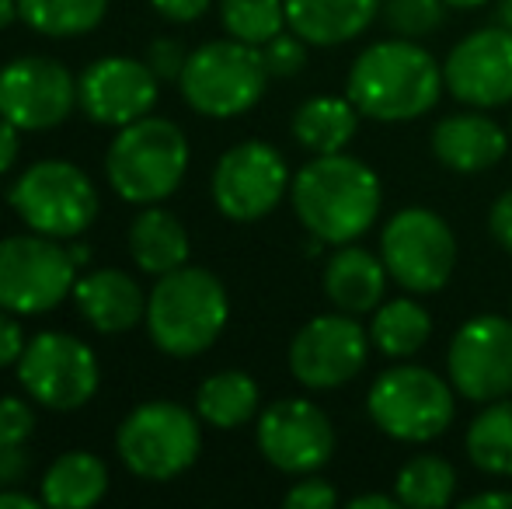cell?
<instances>
[{
  "instance_id": "cell-24",
  "label": "cell",
  "mask_w": 512,
  "mask_h": 509,
  "mask_svg": "<svg viewBox=\"0 0 512 509\" xmlns=\"http://www.w3.org/2000/svg\"><path fill=\"white\" fill-rule=\"evenodd\" d=\"M108 492V468L102 457L88 450H67L42 475L39 496L46 506L56 509H88L102 503Z\"/></svg>"
},
{
  "instance_id": "cell-17",
  "label": "cell",
  "mask_w": 512,
  "mask_h": 509,
  "mask_svg": "<svg viewBox=\"0 0 512 509\" xmlns=\"http://www.w3.org/2000/svg\"><path fill=\"white\" fill-rule=\"evenodd\" d=\"M443 81L467 109H502L512 102V28L492 25L464 35L443 60Z\"/></svg>"
},
{
  "instance_id": "cell-3",
  "label": "cell",
  "mask_w": 512,
  "mask_h": 509,
  "mask_svg": "<svg viewBox=\"0 0 512 509\" xmlns=\"http://www.w3.org/2000/svg\"><path fill=\"white\" fill-rule=\"evenodd\" d=\"M230 318V297L209 269L182 265L157 276L147 297V332L161 353L192 360L206 353Z\"/></svg>"
},
{
  "instance_id": "cell-37",
  "label": "cell",
  "mask_w": 512,
  "mask_h": 509,
  "mask_svg": "<svg viewBox=\"0 0 512 509\" xmlns=\"http://www.w3.org/2000/svg\"><path fill=\"white\" fill-rule=\"evenodd\" d=\"M25 332H21V321L11 311L0 307V370L4 367H18L21 353H25Z\"/></svg>"
},
{
  "instance_id": "cell-15",
  "label": "cell",
  "mask_w": 512,
  "mask_h": 509,
  "mask_svg": "<svg viewBox=\"0 0 512 509\" xmlns=\"http://www.w3.org/2000/svg\"><path fill=\"white\" fill-rule=\"evenodd\" d=\"M262 457L283 475H314L335 454V426L310 398H279L258 415Z\"/></svg>"
},
{
  "instance_id": "cell-49",
  "label": "cell",
  "mask_w": 512,
  "mask_h": 509,
  "mask_svg": "<svg viewBox=\"0 0 512 509\" xmlns=\"http://www.w3.org/2000/svg\"><path fill=\"white\" fill-rule=\"evenodd\" d=\"M509 314H512V300H509Z\"/></svg>"
},
{
  "instance_id": "cell-31",
  "label": "cell",
  "mask_w": 512,
  "mask_h": 509,
  "mask_svg": "<svg viewBox=\"0 0 512 509\" xmlns=\"http://www.w3.org/2000/svg\"><path fill=\"white\" fill-rule=\"evenodd\" d=\"M220 21L230 39L262 49L286 28V0H220Z\"/></svg>"
},
{
  "instance_id": "cell-8",
  "label": "cell",
  "mask_w": 512,
  "mask_h": 509,
  "mask_svg": "<svg viewBox=\"0 0 512 509\" xmlns=\"http://www.w3.org/2000/svg\"><path fill=\"white\" fill-rule=\"evenodd\" d=\"M11 210L35 234L67 241L81 238L98 217V189L88 171L70 161H35L11 185Z\"/></svg>"
},
{
  "instance_id": "cell-40",
  "label": "cell",
  "mask_w": 512,
  "mask_h": 509,
  "mask_svg": "<svg viewBox=\"0 0 512 509\" xmlns=\"http://www.w3.org/2000/svg\"><path fill=\"white\" fill-rule=\"evenodd\" d=\"M25 471H28L25 443H0V489L25 478Z\"/></svg>"
},
{
  "instance_id": "cell-45",
  "label": "cell",
  "mask_w": 512,
  "mask_h": 509,
  "mask_svg": "<svg viewBox=\"0 0 512 509\" xmlns=\"http://www.w3.org/2000/svg\"><path fill=\"white\" fill-rule=\"evenodd\" d=\"M14 18H18V0H0V32L14 25Z\"/></svg>"
},
{
  "instance_id": "cell-34",
  "label": "cell",
  "mask_w": 512,
  "mask_h": 509,
  "mask_svg": "<svg viewBox=\"0 0 512 509\" xmlns=\"http://www.w3.org/2000/svg\"><path fill=\"white\" fill-rule=\"evenodd\" d=\"M335 503H338L335 485L317 475H304V482H297L283 496V506H290V509H331Z\"/></svg>"
},
{
  "instance_id": "cell-26",
  "label": "cell",
  "mask_w": 512,
  "mask_h": 509,
  "mask_svg": "<svg viewBox=\"0 0 512 509\" xmlns=\"http://www.w3.org/2000/svg\"><path fill=\"white\" fill-rule=\"evenodd\" d=\"M258 391L255 377L244 370H220L206 377L196 391V415L213 429H237L258 415Z\"/></svg>"
},
{
  "instance_id": "cell-43",
  "label": "cell",
  "mask_w": 512,
  "mask_h": 509,
  "mask_svg": "<svg viewBox=\"0 0 512 509\" xmlns=\"http://www.w3.org/2000/svg\"><path fill=\"white\" fill-rule=\"evenodd\" d=\"M460 506H464V509H488V506L509 509L512 506V492H478V496H467Z\"/></svg>"
},
{
  "instance_id": "cell-27",
  "label": "cell",
  "mask_w": 512,
  "mask_h": 509,
  "mask_svg": "<svg viewBox=\"0 0 512 509\" xmlns=\"http://www.w3.org/2000/svg\"><path fill=\"white\" fill-rule=\"evenodd\" d=\"M464 447L478 471L492 478H512V394L488 401L474 415Z\"/></svg>"
},
{
  "instance_id": "cell-22",
  "label": "cell",
  "mask_w": 512,
  "mask_h": 509,
  "mask_svg": "<svg viewBox=\"0 0 512 509\" xmlns=\"http://www.w3.org/2000/svg\"><path fill=\"white\" fill-rule=\"evenodd\" d=\"M380 0H286V25L307 46H345L377 21Z\"/></svg>"
},
{
  "instance_id": "cell-30",
  "label": "cell",
  "mask_w": 512,
  "mask_h": 509,
  "mask_svg": "<svg viewBox=\"0 0 512 509\" xmlns=\"http://www.w3.org/2000/svg\"><path fill=\"white\" fill-rule=\"evenodd\" d=\"M108 14V0H18V18L49 39L95 32Z\"/></svg>"
},
{
  "instance_id": "cell-41",
  "label": "cell",
  "mask_w": 512,
  "mask_h": 509,
  "mask_svg": "<svg viewBox=\"0 0 512 509\" xmlns=\"http://www.w3.org/2000/svg\"><path fill=\"white\" fill-rule=\"evenodd\" d=\"M14 164H18V126L0 116V175H7Z\"/></svg>"
},
{
  "instance_id": "cell-48",
  "label": "cell",
  "mask_w": 512,
  "mask_h": 509,
  "mask_svg": "<svg viewBox=\"0 0 512 509\" xmlns=\"http://www.w3.org/2000/svg\"><path fill=\"white\" fill-rule=\"evenodd\" d=\"M70 258H74L77 265H88L91 262V248L88 245H70Z\"/></svg>"
},
{
  "instance_id": "cell-35",
  "label": "cell",
  "mask_w": 512,
  "mask_h": 509,
  "mask_svg": "<svg viewBox=\"0 0 512 509\" xmlns=\"http://www.w3.org/2000/svg\"><path fill=\"white\" fill-rule=\"evenodd\" d=\"M35 429V412L21 398H0V443H25Z\"/></svg>"
},
{
  "instance_id": "cell-11",
  "label": "cell",
  "mask_w": 512,
  "mask_h": 509,
  "mask_svg": "<svg viewBox=\"0 0 512 509\" xmlns=\"http://www.w3.org/2000/svg\"><path fill=\"white\" fill-rule=\"evenodd\" d=\"M18 381L39 405L53 412L84 408L98 391V356L77 335L39 332L18 360Z\"/></svg>"
},
{
  "instance_id": "cell-16",
  "label": "cell",
  "mask_w": 512,
  "mask_h": 509,
  "mask_svg": "<svg viewBox=\"0 0 512 509\" xmlns=\"http://www.w3.org/2000/svg\"><path fill=\"white\" fill-rule=\"evenodd\" d=\"M77 105V81L60 60L18 56L0 67V116L21 133L56 129Z\"/></svg>"
},
{
  "instance_id": "cell-12",
  "label": "cell",
  "mask_w": 512,
  "mask_h": 509,
  "mask_svg": "<svg viewBox=\"0 0 512 509\" xmlns=\"http://www.w3.org/2000/svg\"><path fill=\"white\" fill-rule=\"evenodd\" d=\"M293 175L286 157L265 140H244L230 147L213 168V203L234 224L262 220L283 203Z\"/></svg>"
},
{
  "instance_id": "cell-36",
  "label": "cell",
  "mask_w": 512,
  "mask_h": 509,
  "mask_svg": "<svg viewBox=\"0 0 512 509\" xmlns=\"http://www.w3.org/2000/svg\"><path fill=\"white\" fill-rule=\"evenodd\" d=\"M185 60H189V56H185L182 42H175V39H154L147 49L150 70H154L161 81H178L185 70Z\"/></svg>"
},
{
  "instance_id": "cell-10",
  "label": "cell",
  "mask_w": 512,
  "mask_h": 509,
  "mask_svg": "<svg viewBox=\"0 0 512 509\" xmlns=\"http://www.w3.org/2000/svg\"><path fill=\"white\" fill-rule=\"evenodd\" d=\"M77 262L46 234L0 238V307L11 314H46L74 293Z\"/></svg>"
},
{
  "instance_id": "cell-18",
  "label": "cell",
  "mask_w": 512,
  "mask_h": 509,
  "mask_svg": "<svg viewBox=\"0 0 512 509\" xmlns=\"http://www.w3.org/2000/svg\"><path fill=\"white\" fill-rule=\"evenodd\" d=\"M157 84L161 77L150 70L147 60L102 56L77 81V105L91 123L122 129L150 116L157 105Z\"/></svg>"
},
{
  "instance_id": "cell-32",
  "label": "cell",
  "mask_w": 512,
  "mask_h": 509,
  "mask_svg": "<svg viewBox=\"0 0 512 509\" xmlns=\"http://www.w3.org/2000/svg\"><path fill=\"white\" fill-rule=\"evenodd\" d=\"M380 18L401 39H425L446 21L443 0H380Z\"/></svg>"
},
{
  "instance_id": "cell-42",
  "label": "cell",
  "mask_w": 512,
  "mask_h": 509,
  "mask_svg": "<svg viewBox=\"0 0 512 509\" xmlns=\"http://www.w3.org/2000/svg\"><path fill=\"white\" fill-rule=\"evenodd\" d=\"M42 506V496H28V492H18V489H0V509H39Z\"/></svg>"
},
{
  "instance_id": "cell-33",
  "label": "cell",
  "mask_w": 512,
  "mask_h": 509,
  "mask_svg": "<svg viewBox=\"0 0 512 509\" xmlns=\"http://www.w3.org/2000/svg\"><path fill=\"white\" fill-rule=\"evenodd\" d=\"M262 56L272 77H293L307 67V42L297 32H279L276 39H269L262 46Z\"/></svg>"
},
{
  "instance_id": "cell-28",
  "label": "cell",
  "mask_w": 512,
  "mask_h": 509,
  "mask_svg": "<svg viewBox=\"0 0 512 509\" xmlns=\"http://www.w3.org/2000/svg\"><path fill=\"white\" fill-rule=\"evenodd\" d=\"M429 335H432V318L415 300V293L411 297L387 300V304H380L373 311L370 339L391 360H408V356L422 353Z\"/></svg>"
},
{
  "instance_id": "cell-25",
  "label": "cell",
  "mask_w": 512,
  "mask_h": 509,
  "mask_svg": "<svg viewBox=\"0 0 512 509\" xmlns=\"http://www.w3.org/2000/svg\"><path fill=\"white\" fill-rule=\"evenodd\" d=\"M359 129V109L349 98L317 95L293 112V140L310 154H338Z\"/></svg>"
},
{
  "instance_id": "cell-21",
  "label": "cell",
  "mask_w": 512,
  "mask_h": 509,
  "mask_svg": "<svg viewBox=\"0 0 512 509\" xmlns=\"http://www.w3.org/2000/svg\"><path fill=\"white\" fill-rule=\"evenodd\" d=\"M387 272L384 258L373 255L370 248L352 245H338L335 255L324 265V293L335 304V311L345 314H370L380 307L387 290Z\"/></svg>"
},
{
  "instance_id": "cell-13",
  "label": "cell",
  "mask_w": 512,
  "mask_h": 509,
  "mask_svg": "<svg viewBox=\"0 0 512 509\" xmlns=\"http://www.w3.org/2000/svg\"><path fill=\"white\" fill-rule=\"evenodd\" d=\"M370 342L356 314L338 311L310 318L290 342V374L307 391H335L363 374Z\"/></svg>"
},
{
  "instance_id": "cell-39",
  "label": "cell",
  "mask_w": 512,
  "mask_h": 509,
  "mask_svg": "<svg viewBox=\"0 0 512 509\" xmlns=\"http://www.w3.org/2000/svg\"><path fill=\"white\" fill-rule=\"evenodd\" d=\"M161 18L175 21V25H189V21H199L203 14L213 7V0H150Z\"/></svg>"
},
{
  "instance_id": "cell-19",
  "label": "cell",
  "mask_w": 512,
  "mask_h": 509,
  "mask_svg": "<svg viewBox=\"0 0 512 509\" xmlns=\"http://www.w3.org/2000/svg\"><path fill=\"white\" fill-rule=\"evenodd\" d=\"M432 157L457 175H478L506 157L509 133L485 109H467L443 116L429 136Z\"/></svg>"
},
{
  "instance_id": "cell-23",
  "label": "cell",
  "mask_w": 512,
  "mask_h": 509,
  "mask_svg": "<svg viewBox=\"0 0 512 509\" xmlns=\"http://www.w3.org/2000/svg\"><path fill=\"white\" fill-rule=\"evenodd\" d=\"M129 252L133 262L150 276H164L182 265H189V234H185L182 220L175 213L161 210V206H147L140 217L129 224Z\"/></svg>"
},
{
  "instance_id": "cell-2",
  "label": "cell",
  "mask_w": 512,
  "mask_h": 509,
  "mask_svg": "<svg viewBox=\"0 0 512 509\" xmlns=\"http://www.w3.org/2000/svg\"><path fill=\"white\" fill-rule=\"evenodd\" d=\"M443 63L418 39H384L366 46L349 67L345 98L373 123H411L436 109Z\"/></svg>"
},
{
  "instance_id": "cell-9",
  "label": "cell",
  "mask_w": 512,
  "mask_h": 509,
  "mask_svg": "<svg viewBox=\"0 0 512 509\" xmlns=\"http://www.w3.org/2000/svg\"><path fill=\"white\" fill-rule=\"evenodd\" d=\"M380 258L398 286L415 297L439 293L457 269V234L425 206H405L380 231Z\"/></svg>"
},
{
  "instance_id": "cell-46",
  "label": "cell",
  "mask_w": 512,
  "mask_h": 509,
  "mask_svg": "<svg viewBox=\"0 0 512 509\" xmlns=\"http://www.w3.org/2000/svg\"><path fill=\"white\" fill-rule=\"evenodd\" d=\"M495 21L512 28V0H499V7H495Z\"/></svg>"
},
{
  "instance_id": "cell-47",
  "label": "cell",
  "mask_w": 512,
  "mask_h": 509,
  "mask_svg": "<svg viewBox=\"0 0 512 509\" xmlns=\"http://www.w3.org/2000/svg\"><path fill=\"white\" fill-rule=\"evenodd\" d=\"M446 7H453V11H474V7H485L492 4V0H443Z\"/></svg>"
},
{
  "instance_id": "cell-14",
  "label": "cell",
  "mask_w": 512,
  "mask_h": 509,
  "mask_svg": "<svg viewBox=\"0 0 512 509\" xmlns=\"http://www.w3.org/2000/svg\"><path fill=\"white\" fill-rule=\"evenodd\" d=\"M446 374L474 405L512 394V318L478 314L464 321L446 349Z\"/></svg>"
},
{
  "instance_id": "cell-6",
  "label": "cell",
  "mask_w": 512,
  "mask_h": 509,
  "mask_svg": "<svg viewBox=\"0 0 512 509\" xmlns=\"http://www.w3.org/2000/svg\"><path fill=\"white\" fill-rule=\"evenodd\" d=\"M457 387L450 377H439L436 370L405 363L391 367L370 384L366 412L373 426L398 443H429L453 426Z\"/></svg>"
},
{
  "instance_id": "cell-29",
  "label": "cell",
  "mask_w": 512,
  "mask_h": 509,
  "mask_svg": "<svg viewBox=\"0 0 512 509\" xmlns=\"http://www.w3.org/2000/svg\"><path fill=\"white\" fill-rule=\"evenodd\" d=\"M457 468L439 454H418L394 478V496L408 509H443L457 496Z\"/></svg>"
},
{
  "instance_id": "cell-38",
  "label": "cell",
  "mask_w": 512,
  "mask_h": 509,
  "mask_svg": "<svg viewBox=\"0 0 512 509\" xmlns=\"http://www.w3.org/2000/svg\"><path fill=\"white\" fill-rule=\"evenodd\" d=\"M488 231H492L495 245L506 248L512 255V189H506L492 203V210H488Z\"/></svg>"
},
{
  "instance_id": "cell-44",
  "label": "cell",
  "mask_w": 512,
  "mask_h": 509,
  "mask_svg": "<svg viewBox=\"0 0 512 509\" xmlns=\"http://www.w3.org/2000/svg\"><path fill=\"white\" fill-rule=\"evenodd\" d=\"M398 496H380V492H363V496L349 499V509H398Z\"/></svg>"
},
{
  "instance_id": "cell-4",
  "label": "cell",
  "mask_w": 512,
  "mask_h": 509,
  "mask_svg": "<svg viewBox=\"0 0 512 509\" xmlns=\"http://www.w3.org/2000/svg\"><path fill=\"white\" fill-rule=\"evenodd\" d=\"M189 171V140L171 119L143 116L115 133L105 175L126 203L154 206L182 185Z\"/></svg>"
},
{
  "instance_id": "cell-7",
  "label": "cell",
  "mask_w": 512,
  "mask_h": 509,
  "mask_svg": "<svg viewBox=\"0 0 512 509\" xmlns=\"http://www.w3.org/2000/svg\"><path fill=\"white\" fill-rule=\"evenodd\" d=\"M119 457L143 482H171L196 464L203 450L199 419L178 401H143L115 433Z\"/></svg>"
},
{
  "instance_id": "cell-5",
  "label": "cell",
  "mask_w": 512,
  "mask_h": 509,
  "mask_svg": "<svg viewBox=\"0 0 512 509\" xmlns=\"http://www.w3.org/2000/svg\"><path fill=\"white\" fill-rule=\"evenodd\" d=\"M269 67L258 46L241 39H216L189 53L178 88L189 109L209 119H234L255 109L269 84Z\"/></svg>"
},
{
  "instance_id": "cell-1",
  "label": "cell",
  "mask_w": 512,
  "mask_h": 509,
  "mask_svg": "<svg viewBox=\"0 0 512 509\" xmlns=\"http://www.w3.org/2000/svg\"><path fill=\"white\" fill-rule=\"evenodd\" d=\"M290 203L304 231L321 245H352L380 217L384 185L377 171L359 157L314 154L290 182Z\"/></svg>"
},
{
  "instance_id": "cell-20",
  "label": "cell",
  "mask_w": 512,
  "mask_h": 509,
  "mask_svg": "<svg viewBox=\"0 0 512 509\" xmlns=\"http://www.w3.org/2000/svg\"><path fill=\"white\" fill-rule=\"evenodd\" d=\"M74 300L84 321L102 335H122L147 321V297L140 283L122 269H98L81 276L74 283Z\"/></svg>"
}]
</instances>
